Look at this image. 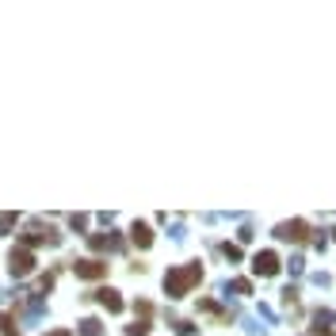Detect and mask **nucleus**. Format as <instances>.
<instances>
[{
  "instance_id": "f03ea898",
  "label": "nucleus",
  "mask_w": 336,
  "mask_h": 336,
  "mask_svg": "<svg viewBox=\"0 0 336 336\" xmlns=\"http://www.w3.org/2000/svg\"><path fill=\"white\" fill-rule=\"evenodd\" d=\"M12 271H15V275H27V271H31V252H15L12 249Z\"/></svg>"
},
{
  "instance_id": "7ed1b4c3",
  "label": "nucleus",
  "mask_w": 336,
  "mask_h": 336,
  "mask_svg": "<svg viewBox=\"0 0 336 336\" xmlns=\"http://www.w3.org/2000/svg\"><path fill=\"white\" fill-rule=\"evenodd\" d=\"M77 275L95 279V275H103V263H100V260H84V263H77Z\"/></svg>"
},
{
  "instance_id": "39448f33",
  "label": "nucleus",
  "mask_w": 336,
  "mask_h": 336,
  "mask_svg": "<svg viewBox=\"0 0 336 336\" xmlns=\"http://www.w3.org/2000/svg\"><path fill=\"white\" fill-rule=\"evenodd\" d=\"M134 241H141V245H149V229H146V226H138V229H134Z\"/></svg>"
},
{
  "instance_id": "423d86ee",
  "label": "nucleus",
  "mask_w": 336,
  "mask_h": 336,
  "mask_svg": "<svg viewBox=\"0 0 336 336\" xmlns=\"http://www.w3.org/2000/svg\"><path fill=\"white\" fill-rule=\"evenodd\" d=\"M54 336H69V332H54Z\"/></svg>"
},
{
  "instance_id": "f257e3e1",
  "label": "nucleus",
  "mask_w": 336,
  "mask_h": 336,
  "mask_svg": "<svg viewBox=\"0 0 336 336\" xmlns=\"http://www.w3.org/2000/svg\"><path fill=\"white\" fill-rule=\"evenodd\" d=\"M199 279V268H187V271H172V275H168V291L172 294H183L187 291L191 283H195Z\"/></svg>"
},
{
  "instance_id": "20e7f679",
  "label": "nucleus",
  "mask_w": 336,
  "mask_h": 336,
  "mask_svg": "<svg viewBox=\"0 0 336 336\" xmlns=\"http://www.w3.org/2000/svg\"><path fill=\"white\" fill-rule=\"evenodd\" d=\"M256 271H260V275H271V271H275V256L260 252V256H256Z\"/></svg>"
}]
</instances>
